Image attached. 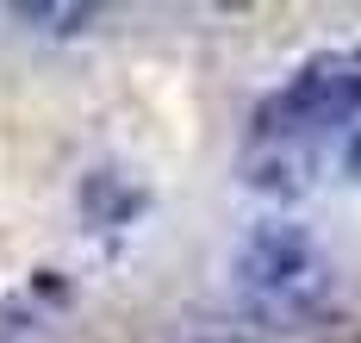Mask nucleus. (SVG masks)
Masks as SVG:
<instances>
[{
  "label": "nucleus",
  "instance_id": "nucleus-6",
  "mask_svg": "<svg viewBox=\"0 0 361 343\" xmlns=\"http://www.w3.org/2000/svg\"><path fill=\"white\" fill-rule=\"evenodd\" d=\"M343 169H349V175L361 181V125L349 131V138H343Z\"/></svg>",
  "mask_w": 361,
  "mask_h": 343
},
{
  "label": "nucleus",
  "instance_id": "nucleus-5",
  "mask_svg": "<svg viewBox=\"0 0 361 343\" xmlns=\"http://www.w3.org/2000/svg\"><path fill=\"white\" fill-rule=\"evenodd\" d=\"M13 19H44L50 32H87V19H94V6H13Z\"/></svg>",
  "mask_w": 361,
  "mask_h": 343
},
{
  "label": "nucleus",
  "instance_id": "nucleus-2",
  "mask_svg": "<svg viewBox=\"0 0 361 343\" xmlns=\"http://www.w3.org/2000/svg\"><path fill=\"white\" fill-rule=\"evenodd\" d=\"M349 119H361V50H318L255 107L250 138L318 144V131Z\"/></svg>",
  "mask_w": 361,
  "mask_h": 343
},
{
  "label": "nucleus",
  "instance_id": "nucleus-4",
  "mask_svg": "<svg viewBox=\"0 0 361 343\" xmlns=\"http://www.w3.org/2000/svg\"><path fill=\"white\" fill-rule=\"evenodd\" d=\"M81 206H87V219H94V225L118 231V225H131V219H137L144 193H137V188H125L112 169H94V175L81 181Z\"/></svg>",
  "mask_w": 361,
  "mask_h": 343
},
{
  "label": "nucleus",
  "instance_id": "nucleus-3",
  "mask_svg": "<svg viewBox=\"0 0 361 343\" xmlns=\"http://www.w3.org/2000/svg\"><path fill=\"white\" fill-rule=\"evenodd\" d=\"M63 294H69V281L56 275V268H37L25 287H13V294H0V343H19L32 337L37 325L63 306Z\"/></svg>",
  "mask_w": 361,
  "mask_h": 343
},
{
  "label": "nucleus",
  "instance_id": "nucleus-1",
  "mask_svg": "<svg viewBox=\"0 0 361 343\" xmlns=\"http://www.w3.org/2000/svg\"><path fill=\"white\" fill-rule=\"evenodd\" d=\"M237 300L250 306L255 318H268L274 331H293L305 318H318L330 300V263L324 250L305 237L299 225H255L237 243Z\"/></svg>",
  "mask_w": 361,
  "mask_h": 343
}]
</instances>
